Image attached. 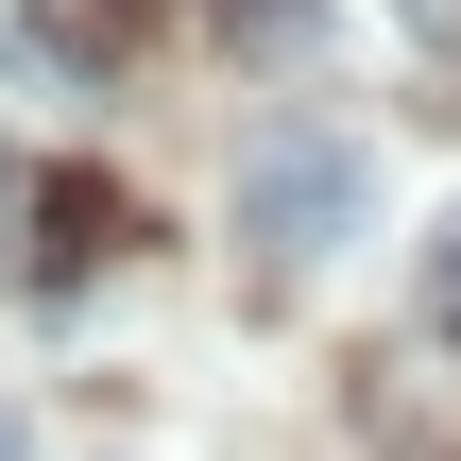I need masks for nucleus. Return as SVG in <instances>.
<instances>
[{
	"label": "nucleus",
	"mask_w": 461,
	"mask_h": 461,
	"mask_svg": "<svg viewBox=\"0 0 461 461\" xmlns=\"http://www.w3.org/2000/svg\"><path fill=\"white\" fill-rule=\"evenodd\" d=\"M240 240L274 257V274H308V257H342L359 240V205H376V171H359V137H325V120H274V137H240Z\"/></svg>",
	"instance_id": "nucleus-1"
},
{
	"label": "nucleus",
	"mask_w": 461,
	"mask_h": 461,
	"mask_svg": "<svg viewBox=\"0 0 461 461\" xmlns=\"http://www.w3.org/2000/svg\"><path fill=\"white\" fill-rule=\"evenodd\" d=\"M222 34H240V51H308V34H325V0H222Z\"/></svg>",
	"instance_id": "nucleus-2"
},
{
	"label": "nucleus",
	"mask_w": 461,
	"mask_h": 461,
	"mask_svg": "<svg viewBox=\"0 0 461 461\" xmlns=\"http://www.w3.org/2000/svg\"><path fill=\"white\" fill-rule=\"evenodd\" d=\"M34 222H51V188H34V171H17V154H0V274H17V257H34Z\"/></svg>",
	"instance_id": "nucleus-3"
},
{
	"label": "nucleus",
	"mask_w": 461,
	"mask_h": 461,
	"mask_svg": "<svg viewBox=\"0 0 461 461\" xmlns=\"http://www.w3.org/2000/svg\"><path fill=\"white\" fill-rule=\"evenodd\" d=\"M428 325H461V205L428 222Z\"/></svg>",
	"instance_id": "nucleus-4"
},
{
	"label": "nucleus",
	"mask_w": 461,
	"mask_h": 461,
	"mask_svg": "<svg viewBox=\"0 0 461 461\" xmlns=\"http://www.w3.org/2000/svg\"><path fill=\"white\" fill-rule=\"evenodd\" d=\"M0 461H34V428H17V393H0Z\"/></svg>",
	"instance_id": "nucleus-5"
}]
</instances>
